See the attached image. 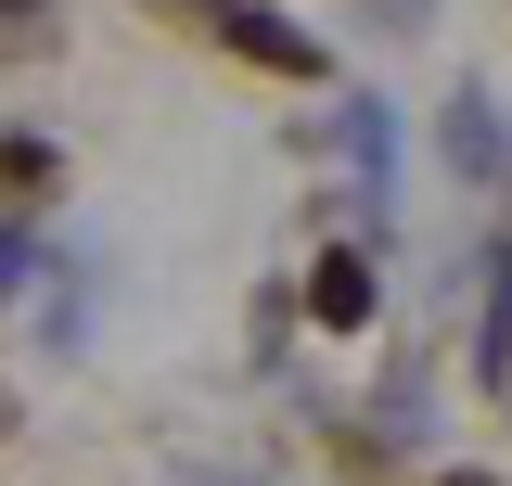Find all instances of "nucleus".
Listing matches in <instances>:
<instances>
[{
	"label": "nucleus",
	"mask_w": 512,
	"mask_h": 486,
	"mask_svg": "<svg viewBox=\"0 0 512 486\" xmlns=\"http://www.w3.org/2000/svg\"><path fill=\"white\" fill-rule=\"evenodd\" d=\"M154 13H180V26H205L218 52H244V64H282V77H320V39L295 26V13H269V0H154Z\"/></svg>",
	"instance_id": "f257e3e1"
},
{
	"label": "nucleus",
	"mask_w": 512,
	"mask_h": 486,
	"mask_svg": "<svg viewBox=\"0 0 512 486\" xmlns=\"http://www.w3.org/2000/svg\"><path fill=\"white\" fill-rule=\"evenodd\" d=\"M448 167H461V180H512V128H500L487 90H461V103H448Z\"/></svg>",
	"instance_id": "f03ea898"
},
{
	"label": "nucleus",
	"mask_w": 512,
	"mask_h": 486,
	"mask_svg": "<svg viewBox=\"0 0 512 486\" xmlns=\"http://www.w3.org/2000/svg\"><path fill=\"white\" fill-rule=\"evenodd\" d=\"M308 307L333 320V333H359V320H372V256H320V269H308Z\"/></svg>",
	"instance_id": "7ed1b4c3"
},
{
	"label": "nucleus",
	"mask_w": 512,
	"mask_h": 486,
	"mask_svg": "<svg viewBox=\"0 0 512 486\" xmlns=\"http://www.w3.org/2000/svg\"><path fill=\"white\" fill-rule=\"evenodd\" d=\"M474 371H487V384H512V243L487 256V333H474Z\"/></svg>",
	"instance_id": "20e7f679"
},
{
	"label": "nucleus",
	"mask_w": 512,
	"mask_h": 486,
	"mask_svg": "<svg viewBox=\"0 0 512 486\" xmlns=\"http://www.w3.org/2000/svg\"><path fill=\"white\" fill-rule=\"evenodd\" d=\"M333 141H346V154H359V180H384V167H397V116H384L372 90H359V103H346V116H333Z\"/></svg>",
	"instance_id": "39448f33"
},
{
	"label": "nucleus",
	"mask_w": 512,
	"mask_h": 486,
	"mask_svg": "<svg viewBox=\"0 0 512 486\" xmlns=\"http://www.w3.org/2000/svg\"><path fill=\"white\" fill-rule=\"evenodd\" d=\"M180 486H269V474H218V461H180Z\"/></svg>",
	"instance_id": "423d86ee"
},
{
	"label": "nucleus",
	"mask_w": 512,
	"mask_h": 486,
	"mask_svg": "<svg viewBox=\"0 0 512 486\" xmlns=\"http://www.w3.org/2000/svg\"><path fill=\"white\" fill-rule=\"evenodd\" d=\"M0 13H39V0H0Z\"/></svg>",
	"instance_id": "0eeeda50"
}]
</instances>
